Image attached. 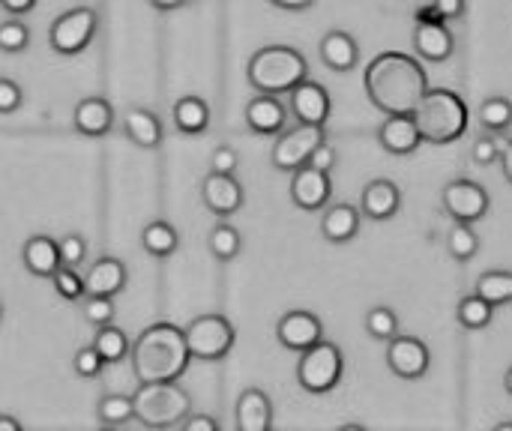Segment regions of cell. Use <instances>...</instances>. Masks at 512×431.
Segmentation results:
<instances>
[{
	"instance_id": "8",
	"label": "cell",
	"mask_w": 512,
	"mask_h": 431,
	"mask_svg": "<svg viewBox=\"0 0 512 431\" xmlns=\"http://www.w3.org/2000/svg\"><path fill=\"white\" fill-rule=\"evenodd\" d=\"M96 30H99V12L93 6H72L54 18L48 30V45L51 51L72 57L81 54L96 39Z\"/></svg>"
},
{
	"instance_id": "42",
	"label": "cell",
	"mask_w": 512,
	"mask_h": 431,
	"mask_svg": "<svg viewBox=\"0 0 512 431\" xmlns=\"http://www.w3.org/2000/svg\"><path fill=\"white\" fill-rule=\"evenodd\" d=\"M471 159H474L477 165L489 168V165L501 162V144H498L492 135H483V138H477V141H474V147H471Z\"/></svg>"
},
{
	"instance_id": "55",
	"label": "cell",
	"mask_w": 512,
	"mask_h": 431,
	"mask_svg": "<svg viewBox=\"0 0 512 431\" xmlns=\"http://www.w3.org/2000/svg\"><path fill=\"white\" fill-rule=\"evenodd\" d=\"M504 387H507V393L512 396V366H510V372H507V378H504Z\"/></svg>"
},
{
	"instance_id": "59",
	"label": "cell",
	"mask_w": 512,
	"mask_h": 431,
	"mask_svg": "<svg viewBox=\"0 0 512 431\" xmlns=\"http://www.w3.org/2000/svg\"><path fill=\"white\" fill-rule=\"evenodd\" d=\"M0 318H3V303H0Z\"/></svg>"
},
{
	"instance_id": "30",
	"label": "cell",
	"mask_w": 512,
	"mask_h": 431,
	"mask_svg": "<svg viewBox=\"0 0 512 431\" xmlns=\"http://www.w3.org/2000/svg\"><path fill=\"white\" fill-rule=\"evenodd\" d=\"M93 351L102 357V363L108 366V363H123L126 357H129V351H132V345H129V336L120 330V327H102V330H96V339H93Z\"/></svg>"
},
{
	"instance_id": "44",
	"label": "cell",
	"mask_w": 512,
	"mask_h": 431,
	"mask_svg": "<svg viewBox=\"0 0 512 431\" xmlns=\"http://www.w3.org/2000/svg\"><path fill=\"white\" fill-rule=\"evenodd\" d=\"M21 102H24L21 87H18L12 78H0V114H12V111H18V108H21Z\"/></svg>"
},
{
	"instance_id": "2",
	"label": "cell",
	"mask_w": 512,
	"mask_h": 431,
	"mask_svg": "<svg viewBox=\"0 0 512 431\" xmlns=\"http://www.w3.org/2000/svg\"><path fill=\"white\" fill-rule=\"evenodd\" d=\"M129 360L138 384H177L192 363L183 327L168 321L150 324L135 339Z\"/></svg>"
},
{
	"instance_id": "46",
	"label": "cell",
	"mask_w": 512,
	"mask_h": 431,
	"mask_svg": "<svg viewBox=\"0 0 512 431\" xmlns=\"http://www.w3.org/2000/svg\"><path fill=\"white\" fill-rule=\"evenodd\" d=\"M432 3H435L438 15H441L444 21H456V18H462L465 9H468L465 0H432Z\"/></svg>"
},
{
	"instance_id": "16",
	"label": "cell",
	"mask_w": 512,
	"mask_h": 431,
	"mask_svg": "<svg viewBox=\"0 0 512 431\" xmlns=\"http://www.w3.org/2000/svg\"><path fill=\"white\" fill-rule=\"evenodd\" d=\"M126 282H129V270L120 258H111V255H102L90 264L87 276H84V291L87 297H105V300H114L117 294L126 291Z\"/></svg>"
},
{
	"instance_id": "4",
	"label": "cell",
	"mask_w": 512,
	"mask_h": 431,
	"mask_svg": "<svg viewBox=\"0 0 512 431\" xmlns=\"http://www.w3.org/2000/svg\"><path fill=\"white\" fill-rule=\"evenodd\" d=\"M423 144H453L468 129V105L456 90L429 87L414 111Z\"/></svg>"
},
{
	"instance_id": "45",
	"label": "cell",
	"mask_w": 512,
	"mask_h": 431,
	"mask_svg": "<svg viewBox=\"0 0 512 431\" xmlns=\"http://www.w3.org/2000/svg\"><path fill=\"white\" fill-rule=\"evenodd\" d=\"M336 162H339V153H336V147H330L327 141H324L321 147H315V153L309 156V168L324 171V174H330V171L336 168Z\"/></svg>"
},
{
	"instance_id": "53",
	"label": "cell",
	"mask_w": 512,
	"mask_h": 431,
	"mask_svg": "<svg viewBox=\"0 0 512 431\" xmlns=\"http://www.w3.org/2000/svg\"><path fill=\"white\" fill-rule=\"evenodd\" d=\"M0 431H24L12 414H0Z\"/></svg>"
},
{
	"instance_id": "22",
	"label": "cell",
	"mask_w": 512,
	"mask_h": 431,
	"mask_svg": "<svg viewBox=\"0 0 512 431\" xmlns=\"http://www.w3.org/2000/svg\"><path fill=\"white\" fill-rule=\"evenodd\" d=\"M414 51L426 63H447L456 51V36L450 33L447 21L441 24H417L414 27Z\"/></svg>"
},
{
	"instance_id": "11",
	"label": "cell",
	"mask_w": 512,
	"mask_h": 431,
	"mask_svg": "<svg viewBox=\"0 0 512 431\" xmlns=\"http://www.w3.org/2000/svg\"><path fill=\"white\" fill-rule=\"evenodd\" d=\"M276 339L282 348L288 351H309L315 348L318 342H324V324L315 312H306V309H291L279 318L276 324Z\"/></svg>"
},
{
	"instance_id": "14",
	"label": "cell",
	"mask_w": 512,
	"mask_h": 431,
	"mask_svg": "<svg viewBox=\"0 0 512 431\" xmlns=\"http://www.w3.org/2000/svg\"><path fill=\"white\" fill-rule=\"evenodd\" d=\"M201 201L213 216L228 219L243 207L246 195H243V186L237 183L234 174H207L201 183Z\"/></svg>"
},
{
	"instance_id": "1",
	"label": "cell",
	"mask_w": 512,
	"mask_h": 431,
	"mask_svg": "<svg viewBox=\"0 0 512 431\" xmlns=\"http://www.w3.org/2000/svg\"><path fill=\"white\" fill-rule=\"evenodd\" d=\"M363 84L372 105L387 117H393V114L417 111L420 99L429 90V75L417 57L402 51H384L366 66Z\"/></svg>"
},
{
	"instance_id": "54",
	"label": "cell",
	"mask_w": 512,
	"mask_h": 431,
	"mask_svg": "<svg viewBox=\"0 0 512 431\" xmlns=\"http://www.w3.org/2000/svg\"><path fill=\"white\" fill-rule=\"evenodd\" d=\"M339 431H369L366 426H360V423H348V426H342Z\"/></svg>"
},
{
	"instance_id": "23",
	"label": "cell",
	"mask_w": 512,
	"mask_h": 431,
	"mask_svg": "<svg viewBox=\"0 0 512 431\" xmlns=\"http://www.w3.org/2000/svg\"><path fill=\"white\" fill-rule=\"evenodd\" d=\"M234 414H237V431H273V402L258 387L240 393Z\"/></svg>"
},
{
	"instance_id": "34",
	"label": "cell",
	"mask_w": 512,
	"mask_h": 431,
	"mask_svg": "<svg viewBox=\"0 0 512 431\" xmlns=\"http://www.w3.org/2000/svg\"><path fill=\"white\" fill-rule=\"evenodd\" d=\"M477 117H480V126L489 129L492 135L495 132H507L512 126V99H507V96H489L480 105Z\"/></svg>"
},
{
	"instance_id": "27",
	"label": "cell",
	"mask_w": 512,
	"mask_h": 431,
	"mask_svg": "<svg viewBox=\"0 0 512 431\" xmlns=\"http://www.w3.org/2000/svg\"><path fill=\"white\" fill-rule=\"evenodd\" d=\"M180 135H204L210 129V105L201 96H180L171 108Z\"/></svg>"
},
{
	"instance_id": "39",
	"label": "cell",
	"mask_w": 512,
	"mask_h": 431,
	"mask_svg": "<svg viewBox=\"0 0 512 431\" xmlns=\"http://www.w3.org/2000/svg\"><path fill=\"white\" fill-rule=\"evenodd\" d=\"M57 255H60V267H81L87 261V240L81 234H63L57 240Z\"/></svg>"
},
{
	"instance_id": "33",
	"label": "cell",
	"mask_w": 512,
	"mask_h": 431,
	"mask_svg": "<svg viewBox=\"0 0 512 431\" xmlns=\"http://www.w3.org/2000/svg\"><path fill=\"white\" fill-rule=\"evenodd\" d=\"M456 318H459V324L465 330H486L492 324V318H495V306H489L477 294H468V297H462V303L456 309Z\"/></svg>"
},
{
	"instance_id": "51",
	"label": "cell",
	"mask_w": 512,
	"mask_h": 431,
	"mask_svg": "<svg viewBox=\"0 0 512 431\" xmlns=\"http://www.w3.org/2000/svg\"><path fill=\"white\" fill-rule=\"evenodd\" d=\"M501 168H504V177H507V183L512 186V138L501 147Z\"/></svg>"
},
{
	"instance_id": "15",
	"label": "cell",
	"mask_w": 512,
	"mask_h": 431,
	"mask_svg": "<svg viewBox=\"0 0 512 431\" xmlns=\"http://www.w3.org/2000/svg\"><path fill=\"white\" fill-rule=\"evenodd\" d=\"M333 198V183H330V174L324 171H315V168H300L291 174V201L306 210V213H315V210H324Z\"/></svg>"
},
{
	"instance_id": "28",
	"label": "cell",
	"mask_w": 512,
	"mask_h": 431,
	"mask_svg": "<svg viewBox=\"0 0 512 431\" xmlns=\"http://www.w3.org/2000/svg\"><path fill=\"white\" fill-rule=\"evenodd\" d=\"M141 246L147 255L153 258H171L180 246V234L171 222L165 219H153L141 228Z\"/></svg>"
},
{
	"instance_id": "35",
	"label": "cell",
	"mask_w": 512,
	"mask_h": 431,
	"mask_svg": "<svg viewBox=\"0 0 512 431\" xmlns=\"http://www.w3.org/2000/svg\"><path fill=\"white\" fill-rule=\"evenodd\" d=\"M447 249H450V255H453L456 261L468 264V261L477 258V252H480V237H477V231H474L471 225L456 222V225L450 228V234H447Z\"/></svg>"
},
{
	"instance_id": "9",
	"label": "cell",
	"mask_w": 512,
	"mask_h": 431,
	"mask_svg": "<svg viewBox=\"0 0 512 431\" xmlns=\"http://www.w3.org/2000/svg\"><path fill=\"white\" fill-rule=\"evenodd\" d=\"M327 141L324 129L321 126H303L297 123L294 129H285L276 144H273V153H270V162L276 171H285V174H294L300 168L309 165V156L315 153V147H321Z\"/></svg>"
},
{
	"instance_id": "3",
	"label": "cell",
	"mask_w": 512,
	"mask_h": 431,
	"mask_svg": "<svg viewBox=\"0 0 512 431\" xmlns=\"http://www.w3.org/2000/svg\"><path fill=\"white\" fill-rule=\"evenodd\" d=\"M249 84L264 96H282L309 78V63L294 45H264L246 66Z\"/></svg>"
},
{
	"instance_id": "12",
	"label": "cell",
	"mask_w": 512,
	"mask_h": 431,
	"mask_svg": "<svg viewBox=\"0 0 512 431\" xmlns=\"http://www.w3.org/2000/svg\"><path fill=\"white\" fill-rule=\"evenodd\" d=\"M387 366L402 381H417V378H423L429 372L432 354H429L423 339H417V336H396V339L387 342Z\"/></svg>"
},
{
	"instance_id": "19",
	"label": "cell",
	"mask_w": 512,
	"mask_h": 431,
	"mask_svg": "<svg viewBox=\"0 0 512 431\" xmlns=\"http://www.w3.org/2000/svg\"><path fill=\"white\" fill-rule=\"evenodd\" d=\"M402 207V189L393 180H372L360 195V213L372 222H387Z\"/></svg>"
},
{
	"instance_id": "41",
	"label": "cell",
	"mask_w": 512,
	"mask_h": 431,
	"mask_svg": "<svg viewBox=\"0 0 512 431\" xmlns=\"http://www.w3.org/2000/svg\"><path fill=\"white\" fill-rule=\"evenodd\" d=\"M72 369H75L78 378L90 381V378H99V375H102L105 363H102V357L93 351V345H87V348H81V351L72 357Z\"/></svg>"
},
{
	"instance_id": "52",
	"label": "cell",
	"mask_w": 512,
	"mask_h": 431,
	"mask_svg": "<svg viewBox=\"0 0 512 431\" xmlns=\"http://www.w3.org/2000/svg\"><path fill=\"white\" fill-rule=\"evenodd\" d=\"M153 9H159V12H171V9H180L183 6V0H147Z\"/></svg>"
},
{
	"instance_id": "5",
	"label": "cell",
	"mask_w": 512,
	"mask_h": 431,
	"mask_svg": "<svg viewBox=\"0 0 512 431\" xmlns=\"http://www.w3.org/2000/svg\"><path fill=\"white\" fill-rule=\"evenodd\" d=\"M132 414L147 429H171L192 414V396L177 384H141L132 393Z\"/></svg>"
},
{
	"instance_id": "49",
	"label": "cell",
	"mask_w": 512,
	"mask_h": 431,
	"mask_svg": "<svg viewBox=\"0 0 512 431\" xmlns=\"http://www.w3.org/2000/svg\"><path fill=\"white\" fill-rule=\"evenodd\" d=\"M414 18H417V24H441V21H444V18L438 15L435 3H426V6H420V9L414 12Z\"/></svg>"
},
{
	"instance_id": "17",
	"label": "cell",
	"mask_w": 512,
	"mask_h": 431,
	"mask_svg": "<svg viewBox=\"0 0 512 431\" xmlns=\"http://www.w3.org/2000/svg\"><path fill=\"white\" fill-rule=\"evenodd\" d=\"M72 126L84 138H105L114 129V108L102 96H87L72 111Z\"/></svg>"
},
{
	"instance_id": "58",
	"label": "cell",
	"mask_w": 512,
	"mask_h": 431,
	"mask_svg": "<svg viewBox=\"0 0 512 431\" xmlns=\"http://www.w3.org/2000/svg\"><path fill=\"white\" fill-rule=\"evenodd\" d=\"M96 431H117V429H108V426H102V429H96Z\"/></svg>"
},
{
	"instance_id": "25",
	"label": "cell",
	"mask_w": 512,
	"mask_h": 431,
	"mask_svg": "<svg viewBox=\"0 0 512 431\" xmlns=\"http://www.w3.org/2000/svg\"><path fill=\"white\" fill-rule=\"evenodd\" d=\"M21 261H24V270H27L30 276L51 279L54 270L60 267L57 240L48 237V234H33V237H27L24 246H21Z\"/></svg>"
},
{
	"instance_id": "48",
	"label": "cell",
	"mask_w": 512,
	"mask_h": 431,
	"mask_svg": "<svg viewBox=\"0 0 512 431\" xmlns=\"http://www.w3.org/2000/svg\"><path fill=\"white\" fill-rule=\"evenodd\" d=\"M0 6H3L12 18H18V15H27V12L36 6V0H0Z\"/></svg>"
},
{
	"instance_id": "37",
	"label": "cell",
	"mask_w": 512,
	"mask_h": 431,
	"mask_svg": "<svg viewBox=\"0 0 512 431\" xmlns=\"http://www.w3.org/2000/svg\"><path fill=\"white\" fill-rule=\"evenodd\" d=\"M51 285H54L57 297L66 300V303H81L87 297L84 276H78V270H72V267H57L54 276H51Z\"/></svg>"
},
{
	"instance_id": "29",
	"label": "cell",
	"mask_w": 512,
	"mask_h": 431,
	"mask_svg": "<svg viewBox=\"0 0 512 431\" xmlns=\"http://www.w3.org/2000/svg\"><path fill=\"white\" fill-rule=\"evenodd\" d=\"M207 249H210V255H213L216 261L228 264V261H234V258L240 255L243 237H240V231H237L234 225L219 222V225H213L210 234H207Z\"/></svg>"
},
{
	"instance_id": "13",
	"label": "cell",
	"mask_w": 512,
	"mask_h": 431,
	"mask_svg": "<svg viewBox=\"0 0 512 431\" xmlns=\"http://www.w3.org/2000/svg\"><path fill=\"white\" fill-rule=\"evenodd\" d=\"M288 108L297 117V123L324 129V123L330 120V111H333V99H330V90L324 84L306 78L300 87H294L288 93Z\"/></svg>"
},
{
	"instance_id": "57",
	"label": "cell",
	"mask_w": 512,
	"mask_h": 431,
	"mask_svg": "<svg viewBox=\"0 0 512 431\" xmlns=\"http://www.w3.org/2000/svg\"><path fill=\"white\" fill-rule=\"evenodd\" d=\"M195 3H201V0H183V6H195Z\"/></svg>"
},
{
	"instance_id": "32",
	"label": "cell",
	"mask_w": 512,
	"mask_h": 431,
	"mask_svg": "<svg viewBox=\"0 0 512 431\" xmlns=\"http://www.w3.org/2000/svg\"><path fill=\"white\" fill-rule=\"evenodd\" d=\"M96 417H99V423L108 426V429L126 426L129 420H135V414H132V396H120V393L102 396L99 405H96Z\"/></svg>"
},
{
	"instance_id": "6",
	"label": "cell",
	"mask_w": 512,
	"mask_h": 431,
	"mask_svg": "<svg viewBox=\"0 0 512 431\" xmlns=\"http://www.w3.org/2000/svg\"><path fill=\"white\" fill-rule=\"evenodd\" d=\"M345 375V357L339 351V345L333 342H318L315 348L303 351L300 354V363H297V384L312 393V396H324V393H333L339 387Z\"/></svg>"
},
{
	"instance_id": "31",
	"label": "cell",
	"mask_w": 512,
	"mask_h": 431,
	"mask_svg": "<svg viewBox=\"0 0 512 431\" xmlns=\"http://www.w3.org/2000/svg\"><path fill=\"white\" fill-rule=\"evenodd\" d=\"M474 294L477 297H483L489 306H504V303H510L512 300V273L507 270H489V273H483L480 279H477V285H474Z\"/></svg>"
},
{
	"instance_id": "21",
	"label": "cell",
	"mask_w": 512,
	"mask_h": 431,
	"mask_svg": "<svg viewBox=\"0 0 512 431\" xmlns=\"http://www.w3.org/2000/svg\"><path fill=\"white\" fill-rule=\"evenodd\" d=\"M123 132L141 150H159L165 138L162 120L150 108H141V105H132L123 111Z\"/></svg>"
},
{
	"instance_id": "38",
	"label": "cell",
	"mask_w": 512,
	"mask_h": 431,
	"mask_svg": "<svg viewBox=\"0 0 512 431\" xmlns=\"http://www.w3.org/2000/svg\"><path fill=\"white\" fill-rule=\"evenodd\" d=\"M30 45V27L21 18L0 21V51L3 54H21Z\"/></svg>"
},
{
	"instance_id": "7",
	"label": "cell",
	"mask_w": 512,
	"mask_h": 431,
	"mask_svg": "<svg viewBox=\"0 0 512 431\" xmlns=\"http://www.w3.org/2000/svg\"><path fill=\"white\" fill-rule=\"evenodd\" d=\"M189 357L198 363H219L234 348V327L225 315H198L183 327Z\"/></svg>"
},
{
	"instance_id": "50",
	"label": "cell",
	"mask_w": 512,
	"mask_h": 431,
	"mask_svg": "<svg viewBox=\"0 0 512 431\" xmlns=\"http://www.w3.org/2000/svg\"><path fill=\"white\" fill-rule=\"evenodd\" d=\"M276 9H288V12H303V9H312L315 0H270Z\"/></svg>"
},
{
	"instance_id": "40",
	"label": "cell",
	"mask_w": 512,
	"mask_h": 431,
	"mask_svg": "<svg viewBox=\"0 0 512 431\" xmlns=\"http://www.w3.org/2000/svg\"><path fill=\"white\" fill-rule=\"evenodd\" d=\"M81 315L90 327L102 330V327H111L114 321V300H105V297H84L81 300Z\"/></svg>"
},
{
	"instance_id": "10",
	"label": "cell",
	"mask_w": 512,
	"mask_h": 431,
	"mask_svg": "<svg viewBox=\"0 0 512 431\" xmlns=\"http://www.w3.org/2000/svg\"><path fill=\"white\" fill-rule=\"evenodd\" d=\"M441 204H444V210H447L456 222H462V225H474V222L486 219L489 210H492L489 192H486L480 183L465 180V177L444 186Z\"/></svg>"
},
{
	"instance_id": "36",
	"label": "cell",
	"mask_w": 512,
	"mask_h": 431,
	"mask_svg": "<svg viewBox=\"0 0 512 431\" xmlns=\"http://www.w3.org/2000/svg\"><path fill=\"white\" fill-rule=\"evenodd\" d=\"M366 333L375 342H390L399 336V315L390 306H375L366 312Z\"/></svg>"
},
{
	"instance_id": "18",
	"label": "cell",
	"mask_w": 512,
	"mask_h": 431,
	"mask_svg": "<svg viewBox=\"0 0 512 431\" xmlns=\"http://www.w3.org/2000/svg\"><path fill=\"white\" fill-rule=\"evenodd\" d=\"M288 123V108L279 96H264L258 93L246 105V126L255 135H282Z\"/></svg>"
},
{
	"instance_id": "26",
	"label": "cell",
	"mask_w": 512,
	"mask_h": 431,
	"mask_svg": "<svg viewBox=\"0 0 512 431\" xmlns=\"http://www.w3.org/2000/svg\"><path fill=\"white\" fill-rule=\"evenodd\" d=\"M360 219H363V213L354 204H333L324 210L321 234L327 243H336V246L351 243L360 234Z\"/></svg>"
},
{
	"instance_id": "24",
	"label": "cell",
	"mask_w": 512,
	"mask_h": 431,
	"mask_svg": "<svg viewBox=\"0 0 512 431\" xmlns=\"http://www.w3.org/2000/svg\"><path fill=\"white\" fill-rule=\"evenodd\" d=\"M318 54H321L324 66L333 69V72H351V69H357V63H360V45H357V39H354L351 33H345V30H330V33H324V39H321V45H318Z\"/></svg>"
},
{
	"instance_id": "43",
	"label": "cell",
	"mask_w": 512,
	"mask_h": 431,
	"mask_svg": "<svg viewBox=\"0 0 512 431\" xmlns=\"http://www.w3.org/2000/svg\"><path fill=\"white\" fill-rule=\"evenodd\" d=\"M240 168V156L231 144H219L210 156V174H234Z\"/></svg>"
},
{
	"instance_id": "56",
	"label": "cell",
	"mask_w": 512,
	"mask_h": 431,
	"mask_svg": "<svg viewBox=\"0 0 512 431\" xmlns=\"http://www.w3.org/2000/svg\"><path fill=\"white\" fill-rule=\"evenodd\" d=\"M492 431H512V423L510 420H507V423H498V426H495Z\"/></svg>"
},
{
	"instance_id": "20",
	"label": "cell",
	"mask_w": 512,
	"mask_h": 431,
	"mask_svg": "<svg viewBox=\"0 0 512 431\" xmlns=\"http://www.w3.org/2000/svg\"><path fill=\"white\" fill-rule=\"evenodd\" d=\"M378 144L387 153H393V156H411V153H417V147L423 141H420L414 114H393V117H387L381 123V129H378Z\"/></svg>"
},
{
	"instance_id": "47",
	"label": "cell",
	"mask_w": 512,
	"mask_h": 431,
	"mask_svg": "<svg viewBox=\"0 0 512 431\" xmlns=\"http://www.w3.org/2000/svg\"><path fill=\"white\" fill-rule=\"evenodd\" d=\"M180 431H219V423L210 414H189L180 423Z\"/></svg>"
}]
</instances>
